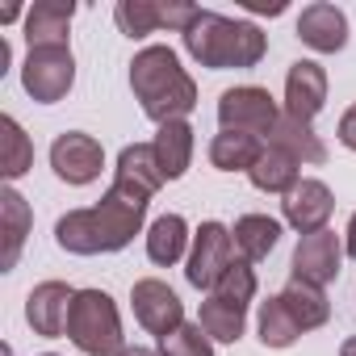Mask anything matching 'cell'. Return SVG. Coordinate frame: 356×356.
<instances>
[{"mask_svg":"<svg viewBox=\"0 0 356 356\" xmlns=\"http://www.w3.org/2000/svg\"><path fill=\"white\" fill-rule=\"evenodd\" d=\"M151 197L126 189V185H109L105 197L88 210H67L55 222V243L72 256H109L130 248V239L143 231Z\"/></svg>","mask_w":356,"mask_h":356,"instance_id":"cell-1","label":"cell"},{"mask_svg":"<svg viewBox=\"0 0 356 356\" xmlns=\"http://www.w3.org/2000/svg\"><path fill=\"white\" fill-rule=\"evenodd\" d=\"M130 92H134L138 109L155 126L185 122L197 109V84H193V76L181 67V55H176L172 47H159V42L143 47L130 59Z\"/></svg>","mask_w":356,"mask_h":356,"instance_id":"cell-2","label":"cell"},{"mask_svg":"<svg viewBox=\"0 0 356 356\" xmlns=\"http://www.w3.org/2000/svg\"><path fill=\"white\" fill-rule=\"evenodd\" d=\"M181 38H185V51L210 72H227V67L248 72L268 55V34L256 22L222 17L214 9H202Z\"/></svg>","mask_w":356,"mask_h":356,"instance_id":"cell-3","label":"cell"},{"mask_svg":"<svg viewBox=\"0 0 356 356\" xmlns=\"http://www.w3.org/2000/svg\"><path fill=\"white\" fill-rule=\"evenodd\" d=\"M67 339L84 356H118L122 343V318L105 289H76L72 314H67Z\"/></svg>","mask_w":356,"mask_h":356,"instance_id":"cell-4","label":"cell"},{"mask_svg":"<svg viewBox=\"0 0 356 356\" xmlns=\"http://www.w3.org/2000/svg\"><path fill=\"white\" fill-rule=\"evenodd\" d=\"M281 122V109L273 101L268 88L260 84H239V88H227L218 97V126L222 130H239V134H256L268 143V134L277 130Z\"/></svg>","mask_w":356,"mask_h":356,"instance_id":"cell-5","label":"cell"},{"mask_svg":"<svg viewBox=\"0 0 356 356\" xmlns=\"http://www.w3.org/2000/svg\"><path fill=\"white\" fill-rule=\"evenodd\" d=\"M76 84V55L72 47H34L22 63V88L38 105H55Z\"/></svg>","mask_w":356,"mask_h":356,"instance_id":"cell-6","label":"cell"},{"mask_svg":"<svg viewBox=\"0 0 356 356\" xmlns=\"http://www.w3.org/2000/svg\"><path fill=\"white\" fill-rule=\"evenodd\" d=\"M235 239H231V227L222 222H202L197 235H193V248H189V260H185V281L193 289H214L222 281V273L235 264Z\"/></svg>","mask_w":356,"mask_h":356,"instance_id":"cell-7","label":"cell"},{"mask_svg":"<svg viewBox=\"0 0 356 356\" xmlns=\"http://www.w3.org/2000/svg\"><path fill=\"white\" fill-rule=\"evenodd\" d=\"M202 9L197 5H185V0H172V5H163V0H118L113 9V22L126 38H147L155 30H176L185 34L193 26Z\"/></svg>","mask_w":356,"mask_h":356,"instance_id":"cell-8","label":"cell"},{"mask_svg":"<svg viewBox=\"0 0 356 356\" xmlns=\"http://www.w3.org/2000/svg\"><path fill=\"white\" fill-rule=\"evenodd\" d=\"M343 235L335 231H314V235H302L298 248H293V260H289V281H302V285H331L339 277V264H343Z\"/></svg>","mask_w":356,"mask_h":356,"instance_id":"cell-9","label":"cell"},{"mask_svg":"<svg viewBox=\"0 0 356 356\" xmlns=\"http://www.w3.org/2000/svg\"><path fill=\"white\" fill-rule=\"evenodd\" d=\"M130 306H134V318L138 327H147L155 339L172 335L176 327L185 323V302L176 298V289L159 277H143L130 285Z\"/></svg>","mask_w":356,"mask_h":356,"instance_id":"cell-10","label":"cell"},{"mask_svg":"<svg viewBox=\"0 0 356 356\" xmlns=\"http://www.w3.org/2000/svg\"><path fill=\"white\" fill-rule=\"evenodd\" d=\"M51 168L63 185H92L101 168H105V151L92 134L84 130H63L51 143Z\"/></svg>","mask_w":356,"mask_h":356,"instance_id":"cell-11","label":"cell"},{"mask_svg":"<svg viewBox=\"0 0 356 356\" xmlns=\"http://www.w3.org/2000/svg\"><path fill=\"white\" fill-rule=\"evenodd\" d=\"M72 302H76V289H72L67 281H42V285H34L30 298H26V323L34 327V335L59 339V335L67 331Z\"/></svg>","mask_w":356,"mask_h":356,"instance_id":"cell-12","label":"cell"},{"mask_svg":"<svg viewBox=\"0 0 356 356\" xmlns=\"http://www.w3.org/2000/svg\"><path fill=\"white\" fill-rule=\"evenodd\" d=\"M331 210H335V197H331V189L323 181H314V176H302L293 185V193H285V202H281V214L298 235L327 231Z\"/></svg>","mask_w":356,"mask_h":356,"instance_id":"cell-13","label":"cell"},{"mask_svg":"<svg viewBox=\"0 0 356 356\" xmlns=\"http://www.w3.org/2000/svg\"><path fill=\"white\" fill-rule=\"evenodd\" d=\"M298 38L314 55H339L348 47V17H343V9L339 5H327V0L306 5L298 13Z\"/></svg>","mask_w":356,"mask_h":356,"instance_id":"cell-14","label":"cell"},{"mask_svg":"<svg viewBox=\"0 0 356 356\" xmlns=\"http://www.w3.org/2000/svg\"><path fill=\"white\" fill-rule=\"evenodd\" d=\"M323 105H327V72L314 59L289 63V76H285V113L298 118V122H314Z\"/></svg>","mask_w":356,"mask_h":356,"instance_id":"cell-15","label":"cell"},{"mask_svg":"<svg viewBox=\"0 0 356 356\" xmlns=\"http://www.w3.org/2000/svg\"><path fill=\"white\" fill-rule=\"evenodd\" d=\"M113 181L126 185V189H134V193H143V197H155L159 185H163V168H159V159H155V147H151V143H130V147H122L118 168H113Z\"/></svg>","mask_w":356,"mask_h":356,"instance_id":"cell-16","label":"cell"},{"mask_svg":"<svg viewBox=\"0 0 356 356\" xmlns=\"http://www.w3.org/2000/svg\"><path fill=\"white\" fill-rule=\"evenodd\" d=\"M76 5L72 0H38L26 13V42L34 47H67V30H72Z\"/></svg>","mask_w":356,"mask_h":356,"instance_id":"cell-17","label":"cell"},{"mask_svg":"<svg viewBox=\"0 0 356 356\" xmlns=\"http://www.w3.org/2000/svg\"><path fill=\"white\" fill-rule=\"evenodd\" d=\"M189 248H193V235H189V222L181 214H163L147 227V260L159 268L181 264Z\"/></svg>","mask_w":356,"mask_h":356,"instance_id":"cell-18","label":"cell"},{"mask_svg":"<svg viewBox=\"0 0 356 356\" xmlns=\"http://www.w3.org/2000/svg\"><path fill=\"white\" fill-rule=\"evenodd\" d=\"M151 147H155V159L163 168V181H181L189 172V163H193V126H189V118L159 126Z\"/></svg>","mask_w":356,"mask_h":356,"instance_id":"cell-19","label":"cell"},{"mask_svg":"<svg viewBox=\"0 0 356 356\" xmlns=\"http://www.w3.org/2000/svg\"><path fill=\"white\" fill-rule=\"evenodd\" d=\"M268 147L293 155L298 163H327V143L314 134L310 122H298V118H289V113H281L277 130L268 134Z\"/></svg>","mask_w":356,"mask_h":356,"instance_id":"cell-20","label":"cell"},{"mask_svg":"<svg viewBox=\"0 0 356 356\" xmlns=\"http://www.w3.org/2000/svg\"><path fill=\"white\" fill-rule=\"evenodd\" d=\"M264 138H256V134H239V130H222V134H214L210 138V163L218 168V172H252L256 168V159L264 155Z\"/></svg>","mask_w":356,"mask_h":356,"instance_id":"cell-21","label":"cell"},{"mask_svg":"<svg viewBox=\"0 0 356 356\" xmlns=\"http://www.w3.org/2000/svg\"><path fill=\"white\" fill-rule=\"evenodd\" d=\"M0 222H5V256H0V268H17V256H22V248H26V235H30V227H34V214H30V206H26V197L9 185L5 193H0Z\"/></svg>","mask_w":356,"mask_h":356,"instance_id":"cell-22","label":"cell"},{"mask_svg":"<svg viewBox=\"0 0 356 356\" xmlns=\"http://www.w3.org/2000/svg\"><path fill=\"white\" fill-rule=\"evenodd\" d=\"M248 181H252L260 193H277V197H285V193H293V185L302 181V163H298L293 155L277 151V147H264V155H260L256 168L248 172Z\"/></svg>","mask_w":356,"mask_h":356,"instance_id":"cell-23","label":"cell"},{"mask_svg":"<svg viewBox=\"0 0 356 356\" xmlns=\"http://www.w3.org/2000/svg\"><path fill=\"white\" fill-rule=\"evenodd\" d=\"M231 239H235V252H239L248 264H260V260H268V252L277 248L281 222L268 218V214H243V218L231 227Z\"/></svg>","mask_w":356,"mask_h":356,"instance_id":"cell-24","label":"cell"},{"mask_svg":"<svg viewBox=\"0 0 356 356\" xmlns=\"http://www.w3.org/2000/svg\"><path fill=\"white\" fill-rule=\"evenodd\" d=\"M256 331H260V343L264 348H273V352H281V348H293L306 331L298 327V318L289 314V306H285V298L281 293H273V298H264L260 302V310H256Z\"/></svg>","mask_w":356,"mask_h":356,"instance_id":"cell-25","label":"cell"},{"mask_svg":"<svg viewBox=\"0 0 356 356\" xmlns=\"http://www.w3.org/2000/svg\"><path fill=\"white\" fill-rule=\"evenodd\" d=\"M281 298H285V306H289V314L298 318L302 331H318V327L331 318V302H327V293H323L318 285L289 281V285L281 289Z\"/></svg>","mask_w":356,"mask_h":356,"instance_id":"cell-26","label":"cell"},{"mask_svg":"<svg viewBox=\"0 0 356 356\" xmlns=\"http://www.w3.org/2000/svg\"><path fill=\"white\" fill-rule=\"evenodd\" d=\"M197 323L214 343H239L243 327H248V310H239L231 302H218V298H206L202 310H197Z\"/></svg>","mask_w":356,"mask_h":356,"instance_id":"cell-27","label":"cell"},{"mask_svg":"<svg viewBox=\"0 0 356 356\" xmlns=\"http://www.w3.org/2000/svg\"><path fill=\"white\" fill-rule=\"evenodd\" d=\"M0 143H5V155H0V172H5V181H17L34 168V143L30 134L22 130L17 118H0Z\"/></svg>","mask_w":356,"mask_h":356,"instance_id":"cell-28","label":"cell"},{"mask_svg":"<svg viewBox=\"0 0 356 356\" xmlns=\"http://www.w3.org/2000/svg\"><path fill=\"white\" fill-rule=\"evenodd\" d=\"M210 298H218V302H231V306L248 310V306H252V298H256V268L239 256V260L222 273V281L210 289Z\"/></svg>","mask_w":356,"mask_h":356,"instance_id":"cell-29","label":"cell"},{"mask_svg":"<svg viewBox=\"0 0 356 356\" xmlns=\"http://www.w3.org/2000/svg\"><path fill=\"white\" fill-rule=\"evenodd\" d=\"M159 356H214V339L202 331V323H181L159 339Z\"/></svg>","mask_w":356,"mask_h":356,"instance_id":"cell-30","label":"cell"},{"mask_svg":"<svg viewBox=\"0 0 356 356\" xmlns=\"http://www.w3.org/2000/svg\"><path fill=\"white\" fill-rule=\"evenodd\" d=\"M335 138L348 147V151H356V105L352 109H343V118H339V130H335Z\"/></svg>","mask_w":356,"mask_h":356,"instance_id":"cell-31","label":"cell"},{"mask_svg":"<svg viewBox=\"0 0 356 356\" xmlns=\"http://www.w3.org/2000/svg\"><path fill=\"white\" fill-rule=\"evenodd\" d=\"M343 252H348V260H356V214L348 218V231H343Z\"/></svg>","mask_w":356,"mask_h":356,"instance_id":"cell-32","label":"cell"},{"mask_svg":"<svg viewBox=\"0 0 356 356\" xmlns=\"http://www.w3.org/2000/svg\"><path fill=\"white\" fill-rule=\"evenodd\" d=\"M118 356H159V352H151V348H138V343H134V348H122Z\"/></svg>","mask_w":356,"mask_h":356,"instance_id":"cell-33","label":"cell"},{"mask_svg":"<svg viewBox=\"0 0 356 356\" xmlns=\"http://www.w3.org/2000/svg\"><path fill=\"white\" fill-rule=\"evenodd\" d=\"M339 356H356V335H348V339L339 343Z\"/></svg>","mask_w":356,"mask_h":356,"instance_id":"cell-34","label":"cell"},{"mask_svg":"<svg viewBox=\"0 0 356 356\" xmlns=\"http://www.w3.org/2000/svg\"><path fill=\"white\" fill-rule=\"evenodd\" d=\"M5 356H13V348H5Z\"/></svg>","mask_w":356,"mask_h":356,"instance_id":"cell-35","label":"cell"},{"mask_svg":"<svg viewBox=\"0 0 356 356\" xmlns=\"http://www.w3.org/2000/svg\"><path fill=\"white\" fill-rule=\"evenodd\" d=\"M42 356H55V352H42Z\"/></svg>","mask_w":356,"mask_h":356,"instance_id":"cell-36","label":"cell"}]
</instances>
